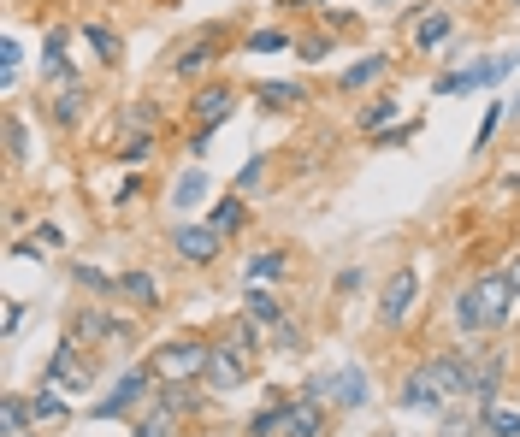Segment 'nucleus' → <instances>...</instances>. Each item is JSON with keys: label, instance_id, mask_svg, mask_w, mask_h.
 <instances>
[{"label": "nucleus", "instance_id": "obj_1", "mask_svg": "<svg viewBox=\"0 0 520 437\" xmlns=\"http://www.w3.org/2000/svg\"><path fill=\"white\" fill-rule=\"evenodd\" d=\"M509 308H515V290H509L503 272L473 278V284L455 296V319H461V331H497V325L509 319Z\"/></svg>", "mask_w": 520, "mask_h": 437}, {"label": "nucleus", "instance_id": "obj_2", "mask_svg": "<svg viewBox=\"0 0 520 437\" xmlns=\"http://www.w3.org/2000/svg\"><path fill=\"white\" fill-rule=\"evenodd\" d=\"M207 361H213V343L178 337V343H160V349H154L148 373L160 378V384H190V378H207Z\"/></svg>", "mask_w": 520, "mask_h": 437}, {"label": "nucleus", "instance_id": "obj_3", "mask_svg": "<svg viewBox=\"0 0 520 437\" xmlns=\"http://www.w3.org/2000/svg\"><path fill=\"white\" fill-rule=\"evenodd\" d=\"M148 384H154L148 367H130V373L119 378V384H113V390L89 408V414H95V420H119V414H130V408H142V402H148Z\"/></svg>", "mask_w": 520, "mask_h": 437}, {"label": "nucleus", "instance_id": "obj_4", "mask_svg": "<svg viewBox=\"0 0 520 437\" xmlns=\"http://www.w3.org/2000/svg\"><path fill=\"white\" fill-rule=\"evenodd\" d=\"M426 367H432V378H438L444 396H467V390L479 396V378H485V373H473L467 349H461V355H444V361H426Z\"/></svg>", "mask_w": 520, "mask_h": 437}, {"label": "nucleus", "instance_id": "obj_5", "mask_svg": "<svg viewBox=\"0 0 520 437\" xmlns=\"http://www.w3.org/2000/svg\"><path fill=\"white\" fill-rule=\"evenodd\" d=\"M219 231L213 225H178V237H172V249H178V260H190V266H207L213 254H219Z\"/></svg>", "mask_w": 520, "mask_h": 437}, {"label": "nucleus", "instance_id": "obj_6", "mask_svg": "<svg viewBox=\"0 0 520 437\" xmlns=\"http://www.w3.org/2000/svg\"><path fill=\"white\" fill-rule=\"evenodd\" d=\"M414 290H420V278H414V266H402V272H390L385 296H379V313H385L390 325H402L408 308H414Z\"/></svg>", "mask_w": 520, "mask_h": 437}, {"label": "nucleus", "instance_id": "obj_7", "mask_svg": "<svg viewBox=\"0 0 520 437\" xmlns=\"http://www.w3.org/2000/svg\"><path fill=\"white\" fill-rule=\"evenodd\" d=\"M48 384H54V390H89V367H83V361H77V343H71V337H65L60 349H54V361H48Z\"/></svg>", "mask_w": 520, "mask_h": 437}, {"label": "nucleus", "instance_id": "obj_8", "mask_svg": "<svg viewBox=\"0 0 520 437\" xmlns=\"http://www.w3.org/2000/svg\"><path fill=\"white\" fill-rule=\"evenodd\" d=\"M325 414L314 396H302V402H284V420H278V437H320Z\"/></svg>", "mask_w": 520, "mask_h": 437}, {"label": "nucleus", "instance_id": "obj_9", "mask_svg": "<svg viewBox=\"0 0 520 437\" xmlns=\"http://www.w3.org/2000/svg\"><path fill=\"white\" fill-rule=\"evenodd\" d=\"M450 396L438 390V378H432V367H420V373L402 378V408H426V414H438Z\"/></svg>", "mask_w": 520, "mask_h": 437}, {"label": "nucleus", "instance_id": "obj_10", "mask_svg": "<svg viewBox=\"0 0 520 437\" xmlns=\"http://www.w3.org/2000/svg\"><path fill=\"white\" fill-rule=\"evenodd\" d=\"M231 107H237V95H231L225 83L201 89V95H195V119H201V136H207L213 125H225V119H231Z\"/></svg>", "mask_w": 520, "mask_h": 437}, {"label": "nucleus", "instance_id": "obj_11", "mask_svg": "<svg viewBox=\"0 0 520 437\" xmlns=\"http://www.w3.org/2000/svg\"><path fill=\"white\" fill-rule=\"evenodd\" d=\"M243 378H249V367L231 355V349H213V361H207V390H243Z\"/></svg>", "mask_w": 520, "mask_h": 437}, {"label": "nucleus", "instance_id": "obj_12", "mask_svg": "<svg viewBox=\"0 0 520 437\" xmlns=\"http://www.w3.org/2000/svg\"><path fill=\"white\" fill-rule=\"evenodd\" d=\"M95 337H113V343H119V319H101V313H77V319H71V343H95Z\"/></svg>", "mask_w": 520, "mask_h": 437}, {"label": "nucleus", "instance_id": "obj_13", "mask_svg": "<svg viewBox=\"0 0 520 437\" xmlns=\"http://www.w3.org/2000/svg\"><path fill=\"white\" fill-rule=\"evenodd\" d=\"M30 420H36V414H30L24 396H6V402H0V437H30V432H24Z\"/></svg>", "mask_w": 520, "mask_h": 437}, {"label": "nucleus", "instance_id": "obj_14", "mask_svg": "<svg viewBox=\"0 0 520 437\" xmlns=\"http://www.w3.org/2000/svg\"><path fill=\"white\" fill-rule=\"evenodd\" d=\"M243 308H249V319H255V325H278V319H284V308H278V296H272V290H260V284H249Z\"/></svg>", "mask_w": 520, "mask_h": 437}, {"label": "nucleus", "instance_id": "obj_15", "mask_svg": "<svg viewBox=\"0 0 520 437\" xmlns=\"http://www.w3.org/2000/svg\"><path fill=\"white\" fill-rule=\"evenodd\" d=\"M485 432L491 437H520V408H509V402H485Z\"/></svg>", "mask_w": 520, "mask_h": 437}, {"label": "nucleus", "instance_id": "obj_16", "mask_svg": "<svg viewBox=\"0 0 520 437\" xmlns=\"http://www.w3.org/2000/svg\"><path fill=\"white\" fill-rule=\"evenodd\" d=\"M83 101H89L83 83H65L60 95H54V125H77L83 119Z\"/></svg>", "mask_w": 520, "mask_h": 437}, {"label": "nucleus", "instance_id": "obj_17", "mask_svg": "<svg viewBox=\"0 0 520 437\" xmlns=\"http://www.w3.org/2000/svg\"><path fill=\"white\" fill-rule=\"evenodd\" d=\"M385 54H373V60H361V65H349V71H343V89H367V83H379V77H385Z\"/></svg>", "mask_w": 520, "mask_h": 437}, {"label": "nucleus", "instance_id": "obj_18", "mask_svg": "<svg viewBox=\"0 0 520 437\" xmlns=\"http://www.w3.org/2000/svg\"><path fill=\"white\" fill-rule=\"evenodd\" d=\"M260 101H266V107H302L308 89H302V83H260Z\"/></svg>", "mask_w": 520, "mask_h": 437}, {"label": "nucleus", "instance_id": "obj_19", "mask_svg": "<svg viewBox=\"0 0 520 437\" xmlns=\"http://www.w3.org/2000/svg\"><path fill=\"white\" fill-rule=\"evenodd\" d=\"M444 36H450V18H444V12H426V18L414 24V42H420V48H438Z\"/></svg>", "mask_w": 520, "mask_h": 437}, {"label": "nucleus", "instance_id": "obj_20", "mask_svg": "<svg viewBox=\"0 0 520 437\" xmlns=\"http://www.w3.org/2000/svg\"><path fill=\"white\" fill-rule=\"evenodd\" d=\"M83 42H89V48H95V54H101L107 65L119 60V36H113L107 24H83Z\"/></svg>", "mask_w": 520, "mask_h": 437}, {"label": "nucleus", "instance_id": "obj_21", "mask_svg": "<svg viewBox=\"0 0 520 437\" xmlns=\"http://www.w3.org/2000/svg\"><path fill=\"white\" fill-rule=\"evenodd\" d=\"M30 414H36V426H60V420H65V402L54 396V384H48V390L30 402Z\"/></svg>", "mask_w": 520, "mask_h": 437}, {"label": "nucleus", "instance_id": "obj_22", "mask_svg": "<svg viewBox=\"0 0 520 437\" xmlns=\"http://www.w3.org/2000/svg\"><path fill=\"white\" fill-rule=\"evenodd\" d=\"M119 296H130L136 308H148V302H154V278H148V272H125V278H119Z\"/></svg>", "mask_w": 520, "mask_h": 437}, {"label": "nucleus", "instance_id": "obj_23", "mask_svg": "<svg viewBox=\"0 0 520 437\" xmlns=\"http://www.w3.org/2000/svg\"><path fill=\"white\" fill-rule=\"evenodd\" d=\"M207 60H213V42H195V48H178L172 71H178V77H195V71H201Z\"/></svg>", "mask_w": 520, "mask_h": 437}, {"label": "nucleus", "instance_id": "obj_24", "mask_svg": "<svg viewBox=\"0 0 520 437\" xmlns=\"http://www.w3.org/2000/svg\"><path fill=\"white\" fill-rule=\"evenodd\" d=\"M201 195H207V172L195 166V172H184V178H178V189H172V201H178V207H195Z\"/></svg>", "mask_w": 520, "mask_h": 437}, {"label": "nucleus", "instance_id": "obj_25", "mask_svg": "<svg viewBox=\"0 0 520 437\" xmlns=\"http://www.w3.org/2000/svg\"><path fill=\"white\" fill-rule=\"evenodd\" d=\"M71 272H77V284H83V290H101V296H113V290H119V278H107V272H101V266H89V260H77Z\"/></svg>", "mask_w": 520, "mask_h": 437}, {"label": "nucleus", "instance_id": "obj_26", "mask_svg": "<svg viewBox=\"0 0 520 437\" xmlns=\"http://www.w3.org/2000/svg\"><path fill=\"white\" fill-rule=\"evenodd\" d=\"M207 225H213V231H219V237H225V231H237V225H243V201H237V195H231V201H219V207H213V219H207Z\"/></svg>", "mask_w": 520, "mask_h": 437}, {"label": "nucleus", "instance_id": "obj_27", "mask_svg": "<svg viewBox=\"0 0 520 437\" xmlns=\"http://www.w3.org/2000/svg\"><path fill=\"white\" fill-rule=\"evenodd\" d=\"M172 420H178V414H172V408L160 402V408H154V414H148V420L136 426V437H172Z\"/></svg>", "mask_w": 520, "mask_h": 437}, {"label": "nucleus", "instance_id": "obj_28", "mask_svg": "<svg viewBox=\"0 0 520 437\" xmlns=\"http://www.w3.org/2000/svg\"><path fill=\"white\" fill-rule=\"evenodd\" d=\"M284 48H290L284 30H255V36H249V54H284Z\"/></svg>", "mask_w": 520, "mask_h": 437}, {"label": "nucleus", "instance_id": "obj_29", "mask_svg": "<svg viewBox=\"0 0 520 437\" xmlns=\"http://www.w3.org/2000/svg\"><path fill=\"white\" fill-rule=\"evenodd\" d=\"M225 349L249 355V349H255V319H237V325H231V337H225Z\"/></svg>", "mask_w": 520, "mask_h": 437}, {"label": "nucleus", "instance_id": "obj_30", "mask_svg": "<svg viewBox=\"0 0 520 437\" xmlns=\"http://www.w3.org/2000/svg\"><path fill=\"white\" fill-rule=\"evenodd\" d=\"M249 278H255V284H266V278H284V254H260L255 266H249Z\"/></svg>", "mask_w": 520, "mask_h": 437}, {"label": "nucleus", "instance_id": "obj_31", "mask_svg": "<svg viewBox=\"0 0 520 437\" xmlns=\"http://www.w3.org/2000/svg\"><path fill=\"white\" fill-rule=\"evenodd\" d=\"M148 154H154V136H136V142H125V148H119V160H125V166H142Z\"/></svg>", "mask_w": 520, "mask_h": 437}, {"label": "nucleus", "instance_id": "obj_32", "mask_svg": "<svg viewBox=\"0 0 520 437\" xmlns=\"http://www.w3.org/2000/svg\"><path fill=\"white\" fill-rule=\"evenodd\" d=\"M390 113H396V101H373V107L361 113V130H379V125H390Z\"/></svg>", "mask_w": 520, "mask_h": 437}, {"label": "nucleus", "instance_id": "obj_33", "mask_svg": "<svg viewBox=\"0 0 520 437\" xmlns=\"http://www.w3.org/2000/svg\"><path fill=\"white\" fill-rule=\"evenodd\" d=\"M6 148H12V160H24V154H30V136H24L18 119H6Z\"/></svg>", "mask_w": 520, "mask_h": 437}, {"label": "nucleus", "instance_id": "obj_34", "mask_svg": "<svg viewBox=\"0 0 520 437\" xmlns=\"http://www.w3.org/2000/svg\"><path fill=\"white\" fill-rule=\"evenodd\" d=\"M272 343H278V349H302V331H296L290 319H278V325H272Z\"/></svg>", "mask_w": 520, "mask_h": 437}, {"label": "nucleus", "instance_id": "obj_35", "mask_svg": "<svg viewBox=\"0 0 520 437\" xmlns=\"http://www.w3.org/2000/svg\"><path fill=\"white\" fill-rule=\"evenodd\" d=\"M260 172H266V154H255V160H249V166H243V178H237V189L260 184Z\"/></svg>", "mask_w": 520, "mask_h": 437}, {"label": "nucleus", "instance_id": "obj_36", "mask_svg": "<svg viewBox=\"0 0 520 437\" xmlns=\"http://www.w3.org/2000/svg\"><path fill=\"white\" fill-rule=\"evenodd\" d=\"M325 54H331V42H325V36H308V42H302V60H325Z\"/></svg>", "mask_w": 520, "mask_h": 437}, {"label": "nucleus", "instance_id": "obj_37", "mask_svg": "<svg viewBox=\"0 0 520 437\" xmlns=\"http://www.w3.org/2000/svg\"><path fill=\"white\" fill-rule=\"evenodd\" d=\"M503 278H509V290H515V296H520V254H515V260H509V266H503Z\"/></svg>", "mask_w": 520, "mask_h": 437}, {"label": "nucleus", "instance_id": "obj_38", "mask_svg": "<svg viewBox=\"0 0 520 437\" xmlns=\"http://www.w3.org/2000/svg\"><path fill=\"white\" fill-rule=\"evenodd\" d=\"M290 6H302V0H290Z\"/></svg>", "mask_w": 520, "mask_h": 437}, {"label": "nucleus", "instance_id": "obj_39", "mask_svg": "<svg viewBox=\"0 0 520 437\" xmlns=\"http://www.w3.org/2000/svg\"><path fill=\"white\" fill-rule=\"evenodd\" d=\"M515 65H520V54H515Z\"/></svg>", "mask_w": 520, "mask_h": 437}, {"label": "nucleus", "instance_id": "obj_40", "mask_svg": "<svg viewBox=\"0 0 520 437\" xmlns=\"http://www.w3.org/2000/svg\"><path fill=\"white\" fill-rule=\"evenodd\" d=\"M515 189H520V178H515Z\"/></svg>", "mask_w": 520, "mask_h": 437}]
</instances>
